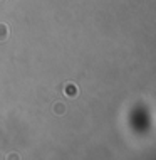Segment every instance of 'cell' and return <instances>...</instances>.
Wrapping results in <instances>:
<instances>
[{
    "instance_id": "2",
    "label": "cell",
    "mask_w": 156,
    "mask_h": 160,
    "mask_svg": "<svg viewBox=\"0 0 156 160\" xmlns=\"http://www.w3.org/2000/svg\"><path fill=\"white\" fill-rule=\"evenodd\" d=\"M67 93L71 94V96H72V94H77V88H72V84L69 83L67 84Z\"/></svg>"
},
{
    "instance_id": "1",
    "label": "cell",
    "mask_w": 156,
    "mask_h": 160,
    "mask_svg": "<svg viewBox=\"0 0 156 160\" xmlns=\"http://www.w3.org/2000/svg\"><path fill=\"white\" fill-rule=\"evenodd\" d=\"M10 35V29L5 24H0V40H5Z\"/></svg>"
}]
</instances>
